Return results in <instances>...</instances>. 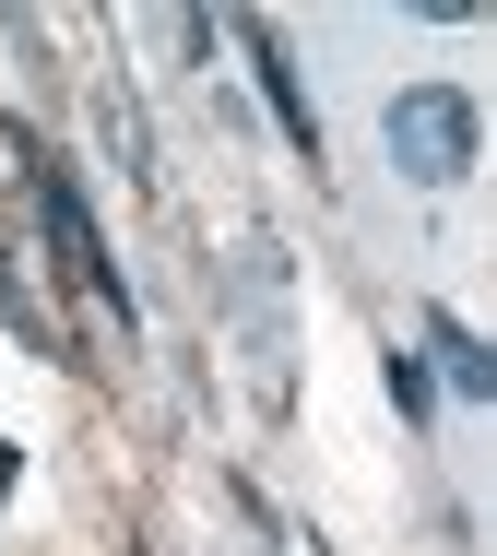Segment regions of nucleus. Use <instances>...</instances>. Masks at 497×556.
I'll return each mask as SVG.
<instances>
[{
    "instance_id": "obj_2",
    "label": "nucleus",
    "mask_w": 497,
    "mask_h": 556,
    "mask_svg": "<svg viewBox=\"0 0 497 556\" xmlns=\"http://www.w3.org/2000/svg\"><path fill=\"white\" fill-rule=\"evenodd\" d=\"M379 142H391V166H403L415 190H450V178H474L486 118H474L462 84H403V96L379 108Z\"/></svg>"
},
{
    "instance_id": "obj_7",
    "label": "nucleus",
    "mask_w": 497,
    "mask_h": 556,
    "mask_svg": "<svg viewBox=\"0 0 497 556\" xmlns=\"http://www.w3.org/2000/svg\"><path fill=\"white\" fill-rule=\"evenodd\" d=\"M12 485H24V450H12V439H0V497H12Z\"/></svg>"
},
{
    "instance_id": "obj_4",
    "label": "nucleus",
    "mask_w": 497,
    "mask_h": 556,
    "mask_svg": "<svg viewBox=\"0 0 497 556\" xmlns=\"http://www.w3.org/2000/svg\"><path fill=\"white\" fill-rule=\"evenodd\" d=\"M426 355L450 367V391H462V403H486V391H497V355H486V343H474V332H462L450 308H426Z\"/></svg>"
},
{
    "instance_id": "obj_1",
    "label": "nucleus",
    "mask_w": 497,
    "mask_h": 556,
    "mask_svg": "<svg viewBox=\"0 0 497 556\" xmlns=\"http://www.w3.org/2000/svg\"><path fill=\"white\" fill-rule=\"evenodd\" d=\"M12 154H24V190H36V225H48V249H60V273H72L84 296H107V320L130 332L142 308H130V273L107 261V225H95V202H84V178H72V166H60V154H48L36 130H12Z\"/></svg>"
},
{
    "instance_id": "obj_6",
    "label": "nucleus",
    "mask_w": 497,
    "mask_h": 556,
    "mask_svg": "<svg viewBox=\"0 0 497 556\" xmlns=\"http://www.w3.org/2000/svg\"><path fill=\"white\" fill-rule=\"evenodd\" d=\"M391 403H403V415H426V403H438V391H426V355H391Z\"/></svg>"
},
{
    "instance_id": "obj_5",
    "label": "nucleus",
    "mask_w": 497,
    "mask_h": 556,
    "mask_svg": "<svg viewBox=\"0 0 497 556\" xmlns=\"http://www.w3.org/2000/svg\"><path fill=\"white\" fill-rule=\"evenodd\" d=\"M0 320H12V332L36 343V355H60V332H48V308H36V285H24L12 261H0Z\"/></svg>"
},
{
    "instance_id": "obj_3",
    "label": "nucleus",
    "mask_w": 497,
    "mask_h": 556,
    "mask_svg": "<svg viewBox=\"0 0 497 556\" xmlns=\"http://www.w3.org/2000/svg\"><path fill=\"white\" fill-rule=\"evenodd\" d=\"M238 48H248V84H260V108L284 118V142L320 166V118H308V84H296V60H284V36L272 24H238Z\"/></svg>"
}]
</instances>
